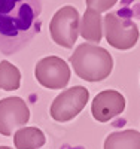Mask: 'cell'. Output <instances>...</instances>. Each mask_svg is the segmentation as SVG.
<instances>
[{"instance_id":"obj_1","label":"cell","mask_w":140,"mask_h":149,"mask_svg":"<svg viewBox=\"0 0 140 149\" xmlns=\"http://www.w3.org/2000/svg\"><path fill=\"white\" fill-rule=\"evenodd\" d=\"M42 0H0V51L12 55L40 31Z\"/></svg>"},{"instance_id":"obj_7","label":"cell","mask_w":140,"mask_h":149,"mask_svg":"<svg viewBox=\"0 0 140 149\" xmlns=\"http://www.w3.org/2000/svg\"><path fill=\"white\" fill-rule=\"evenodd\" d=\"M30 119V109L21 97H6L0 100V134L10 136Z\"/></svg>"},{"instance_id":"obj_2","label":"cell","mask_w":140,"mask_h":149,"mask_svg":"<svg viewBox=\"0 0 140 149\" xmlns=\"http://www.w3.org/2000/svg\"><path fill=\"white\" fill-rule=\"evenodd\" d=\"M76 76L88 82L104 81L113 70L112 55L95 43H81L70 55Z\"/></svg>"},{"instance_id":"obj_15","label":"cell","mask_w":140,"mask_h":149,"mask_svg":"<svg viewBox=\"0 0 140 149\" xmlns=\"http://www.w3.org/2000/svg\"><path fill=\"white\" fill-rule=\"evenodd\" d=\"M0 149H12V148H9V146H0Z\"/></svg>"},{"instance_id":"obj_11","label":"cell","mask_w":140,"mask_h":149,"mask_svg":"<svg viewBox=\"0 0 140 149\" xmlns=\"http://www.w3.org/2000/svg\"><path fill=\"white\" fill-rule=\"evenodd\" d=\"M104 149H140V133L136 130L110 133L104 140Z\"/></svg>"},{"instance_id":"obj_5","label":"cell","mask_w":140,"mask_h":149,"mask_svg":"<svg viewBox=\"0 0 140 149\" xmlns=\"http://www.w3.org/2000/svg\"><path fill=\"white\" fill-rule=\"evenodd\" d=\"M90 100V91L82 85H76L58 94L49 109V115L57 122H67L78 116Z\"/></svg>"},{"instance_id":"obj_13","label":"cell","mask_w":140,"mask_h":149,"mask_svg":"<svg viewBox=\"0 0 140 149\" xmlns=\"http://www.w3.org/2000/svg\"><path fill=\"white\" fill-rule=\"evenodd\" d=\"M85 2H86L88 8H91L101 14V12L109 10L112 6H115L118 0H85Z\"/></svg>"},{"instance_id":"obj_12","label":"cell","mask_w":140,"mask_h":149,"mask_svg":"<svg viewBox=\"0 0 140 149\" xmlns=\"http://www.w3.org/2000/svg\"><path fill=\"white\" fill-rule=\"evenodd\" d=\"M21 86V72L6 60L0 61V90L15 91Z\"/></svg>"},{"instance_id":"obj_14","label":"cell","mask_w":140,"mask_h":149,"mask_svg":"<svg viewBox=\"0 0 140 149\" xmlns=\"http://www.w3.org/2000/svg\"><path fill=\"white\" fill-rule=\"evenodd\" d=\"M137 15L140 17V5H137Z\"/></svg>"},{"instance_id":"obj_9","label":"cell","mask_w":140,"mask_h":149,"mask_svg":"<svg viewBox=\"0 0 140 149\" xmlns=\"http://www.w3.org/2000/svg\"><path fill=\"white\" fill-rule=\"evenodd\" d=\"M79 34L88 43H98L103 37V18L100 12L88 8L79 24Z\"/></svg>"},{"instance_id":"obj_4","label":"cell","mask_w":140,"mask_h":149,"mask_svg":"<svg viewBox=\"0 0 140 149\" xmlns=\"http://www.w3.org/2000/svg\"><path fill=\"white\" fill-rule=\"evenodd\" d=\"M81 17L73 6H63L58 9L49 22V34L52 40L61 46L70 49L75 46L79 36Z\"/></svg>"},{"instance_id":"obj_8","label":"cell","mask_w":140,"mask_h":149,"mask_svg":"<svg viewBox=\"0 0 140 149\" xmlns=\"http://www.w3.org/2000/svg\"><path fill=\"white\" fill-rule=\"evenodd\" d=\"M125 97L116 90H104L98 93L91 103V113L95 121L107 122L119 116L125 109Z\"/></svg>"},{"instance_id":"obj_10","label":"cell","mask_w":140,"mask_h":149,"mask_svg":"<svg viewBox=\"0 0 140 149\" xmlns=\"http://www.w3.org/2000/svg\"><path fill=\"white\" fill-rule=\"evenodd\" d=\"M45 143V133L37 127H21L14 134V145L17 149H40Z\"/></svg>"},{"instance_id":"obj_3","label":"cell","mask_w":140,"mask_h":149,"mask_svg":"<svg viewBox=\"0 0 140 149\" xmlns=\"http://www.w3.org/2000/svg\"><path fill=\"white\" fill-rule=\"evenodd\" d=\"M103 31L106 42L119 51H128L134 48L140 37L136 22L128 18H121L115 12L107 14L103 18Z\"/></svg>"},{"instance_id":"obj_6","label":"cell","mask_w":140,"mask_h":149,"mask_svg":"<svg viewBox=\"0 0 140 149\" xmlns=\"http://www.w3.org/2000/svg\"><path fill=\"white\" fill-rule=\"evenodd\" d=\"M34 76L36 81L48 90H63L70 81V69L63 58L51 55L37 61Z\"/></svg>"}]
</instances>
